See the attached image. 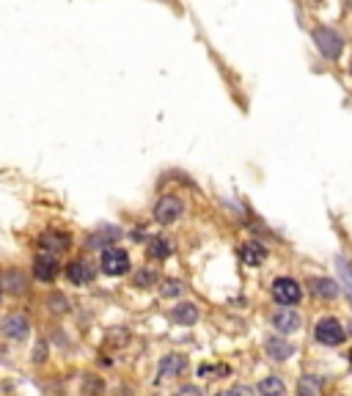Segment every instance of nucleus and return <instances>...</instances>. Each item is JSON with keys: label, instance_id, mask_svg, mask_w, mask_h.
Instances as JSON below:
<instances>
[{"label": "nucleus", "instance_id": "17", "mask_svg": "<svg viewBox=\"0 0 352 396\" xmlns=\"http://www.w3.org/2000/svg\"><path fill=\"white\" fill-rule=\"evenodd\" d=\"M118 237H121V232H118L116 226H102L97 234L88 237V248H102V251H105V248H110V243H116Z\"/></svg>", "mask_w": 352, "mask_h": 396}, {"label": "nucleus", "instance_id": "5", "mask_svg": "<svg viewBox=\"0 0 352 396\" xmlns=\"http://www.w3.org/2000/svg\"><path fill=\"white\" fill-rule=\"evenodd\" d=\"M273 297H275V303H281V306H297L300 303V297H303V286L294 281V278H275L273 281Z\"/></svg>", "mask_w": 352, "mask_h": 396}, {"label": "nucleus", "instance_id": "13", "mask_svg": "<svg viewBox=\"0 0 352 396\" xmlns=\"http://www.w3.org/2000/svg\"><path fill=\"white\" fill-rule=\"evenodd\" d=\"M28 330H31V322L23 314H12L3 319V336L14 338V341H23L28 336Z\"/></svg>", "mask_w": 352, "mask_h": 396}, {"label": "nucleus", "instance_id": "9", "mask_svg": "<svg viewBox=\"0 0 352 396\" xmlns=\"http://www.w3.org/2000/svg\"><path fill=\"white\" fill-rule=\"evenodd\" d=\"M240 259H242V264H248V267H262V264L267 262V248H264L259 240H248V243H242V248H240Z\"/></svg>", "mask_w": 352, "mask_h": 396}, {"label": "nucleus", "instance_id": "20", "mask_svg": "<svg viewBox=\"0 0 352 396\" xmlns=\"http://www.w3.org/2000/svg\"><path fill=\"white\" fill-rule=\"evenodd\" d=\"M259 393L262 396H286V385L281 377H264L259 382Z\"/></svg>", "mask_w": 352, "mask_h": 396}, {"label": "nucleus", "instance_id": "25", "mask_svg": "<svg viewBox=\"0 0 352 396\" xmlns=\"http://www.w3.org/2000/svg\"><path fill=\"white\" fill-rule=\"evenodd\" d=\"M176 396H204V393L196 385H185V388H179V393H176Z\"/></svg>", "mask_w": 352, "mask_h": 396}, {"label": "nucleus", "instance_id": "14", "mask_svg": "<svg viewBox=\"0 0 352 396\" xmlns=\"http://www.w3.org/2000/svg\"><path fill=\"white\" fill-rule=\"evenodd\" d=\"M264 349H267V355H270L273 360H289L292 352H294V344L286 341L284 336H270V338L264 341Z\"/></svg>", "mask_w": 352, "mask_h": 396}, {"label": "nucleus", "instance_id": "10", "mask_svg": "<svg viewBox=\"0 0 352 396\" xmlns=\"http://www.w3.org/2000/svg\"><path fill=\"white\" fill-rule=\"evenodd\" d=\"M0 292H12V295H25L28 292V278L20 270H3L0 273Z\"/></svg>", "mask_w": 352, "mask_h": 396}, {"label": "nucleus", "instance_id": "19", "mask_svg": "<svg viewBox=\"0 0 352 396\" xmlns=\"http://www.w3.org/2000/svg\"><path fill=\"white\" fill-rule=\"evenodd\" d=\"M322 393V380L314 374H303L297 380V396H319Z\"/></svg>", "mask_w": 352, "mask_h": 396}, {"label": "nucleus", "instance_id": "15", "mask_svg": "<svg viewBox=\"0 0 352 396\" xmlns=\"http://www.w3.org/2000/svg\"><path fill=\"white\" fill-rule=\"evenodd\" d=\"M171 319L176 325H196L199 322V306L196 303H179L176 308H171Z\"/></svg>", "mask_w": 352, "mask_h": 396}, {"label": "nucleus", "instance_id": "16", "mask_svg": "<svg viewBox=\"0 0 352 396\" xmlns=\"http://www.w3.org/2000/svg\"><path fill=\"white\" fill-rule=\"evenodd\" d=\"M311 292L316 297H322V300H336L338 292H341V286L333 278H311Z\"/></svg>", "mask_w": 352, "mask_h": 396}, {"label": "nucleus", "instance_id": "18", "mask_svg": "<svg viewBox=\"0 0 352 396\" xmlns=\"http://www.w3.org/2000/svg\"><path fill=\"white\" fill-rule=\"evenodd\" d=\"M146 253H149L151 259H157V262H165V259L173 253V245H171L168 237H151L149 245H146Z\"/></svg>", "mask_w": 352, "mask_h": 396}, {"label": "nucleus", "instance_id": "2", "mask_svg": "<svg viewBox=\"0 0 352 396\" xmlns=\"http://www.w3.org/2000/svg\"><path fill=\"white\" fill-rule=\"evenodd\" d=\"M314 338L325 347H338L347 341V330L344 325L336 319V317H322L316 325H314Z\"/></svg>", "mask_w": 352, "mask_h": 396}, {"label": "nucleus", "instance_id": "11", "mask_svg": "<svg viewBox=\"0 0 352 396\" xmlns=\"http://www.w3.org/2000/svg\"><path fill=\"white\" fill-rule=\"evenodd\" d=\"M69 245H72V237L64 234V232H45L39 237V248L47 251V253H64Z\"/></svg>", "mask_w": 352, "mask_h": 396}, {"label": "nucleus", "instance_id": "7", "mask_svg": "<svg viewBox=\"0 0 352 396\" xmlns=\"http://www.w3.org/2000/svg\"><path fill=\"white\" fill-rule=\"evenodd\" d=\"M300 325H303V317H300L294 308H281V311L273 314V327H275L278 333H284V336L297 333Z\"/></svg>", "mask_w": 352, "mask_h": 396}, {"label": "nucleus", "instance_id": "4", "mask_svg": "<svg viewBox=\"0 0 352 396\" xmlns=\"http://www.w3.org/2000/svg\"><path fill=\"white\" fill-rule=\"evenodd\" d=\"M185 212V204H182V198L179 195H162L160 201L154 204V221L168 226V223H176L182 218Z\"/></svg>", "mask_w": 352, "mask_h": 396}, {"label": "nucleus", "instance_id": "24", "mask_svg": "<svg viewBox=\"0 0 352 396\" xmlns=\"http://www.w3.org/2000/svg\"><path fill=\"white\" fill-rule=\"evenodd\" d=\"M218 396H251V388H245V385H237V388H231V391H221Z\"/></svg>", "mask_w": 352, "mask_h": 396}, {"label": "nucleus", "instance_id": "6", "mask_svg": "<svg viewBox=\"0 0 352 396\" xmlns=\"http://www.w3.org/2000/svg\"><path fill=\"white\" fill-rule=\"evenodd\" d=\"M61 273V264H58V253H47L42 251L36 259H34V278L36 281H45V284H53Z\"/></svg>", "mask_w": 352, "mask_h": 396}, {"label": "nucleus", "instance_id": "1", "mask_svg": "<svg viewBox=\"0 0 352 396\" xmlns=\"http://www.w3.org/2000/svg\"><path fill=\"white\" fill-rule=\"evenodd\" d=\"M314 45H316L319 55L327 58V61H336L344 53V36L336 28H327V25L314 28Z\"/></svg>", "mask_w": 352, "mask_h": 396}, {"label": "nucleus", "instance_id": "26", "mask_svg": "<svg viewBox=\"0 0 352 396\" xmlns=\"http://www.w3.org/2000/svg\"><path fill=\"white\" fill-rule=\"evenodd\" d=\"M349 363H352V355H349Z\"/></svg>", "mask_w": 352, "mask_h": 396}, {"label": "nucleus", "instance_id": "12", "mask_svg": "<svg viewBox=\"0 0 352 396\" xmlns=\"http://www.w3.org/2000/svg\"><path fill=\"white\" fill-rule=\"evenodd\" d=\"M185 369H188V358L179 355V352H171V355H165V358L160 360L157 374H160V377H176V374H182Z\"/></svg>", "mask_w": 352, "mask_h": 396}, {"label": "nucleus", "instance_id": "22", "mask_svg": "<svg viewBox=\"0 0 352 396\" xmlns=\"http://www.w3.org/2000/svg\"><path fill=\"white\" fill-rule=\"evenodd\" d=\"M47 306H50V311H58V314H64V311L69 308V303H66L64 295H50V297H47Z\"/></svg>", "mask_w": 352, "mask_h": 396}, {"label": "nucleus", "instance_id": "3", "mask_svg": "<svg viewBox=\"0 0 352 396\" xmlns=\"http://www.w3.org/2000/svg\"><path fill=\"white\" fill-rule=\"evenodd\" d=\"M99 267H102V273H108V275H127V273L132 270V262H129V253H127V251L110 245V248L102 251Z\"/></svg>", "mask_w": 352, "mask_h": 396}, {"label": "nucleus", "instance_id": "21", "mask_svg": "<svg viewBox=\"0 0 352 396\" xmlns=\"http://www.w3.org/2000/svg\"><path fill=\"white\" fill-rule=\"evenodd\" d=\"M157 281V273L154 270H140L138 275H135V286L138 289H146V286H151Z\"/></svg>", "mask_w": 352, "mask_h": 396}, {"label": "nucleus", "instance_id": "27", "mask_svg": "<svg viewBox=\"0 0 352 396\" xmlns=\"http://www.w3.org/2000/svg\"><path fill=\"white\" fill-rule=\"evenodd\" d=\"M0 297H3V292H0Z\"/></svg>", "mask_w": 352, "mask_h": 396}, {"label": "nucleus", "instance_id": "8", "mask_svg": "<svg viewBox=\"0 0 352 396\" xmlns=\"http://www.w3.org/2000/svg\"><path fill=\"white\" fill-rule=\"evenodd\" d=\"M94 275H97V270H94V264H91V262H86V259H75V262H69V264H66V278H69L72 284H77V286L91 284V281H94Z\"/></svg>", "mask_w": 352, "mask_h": 396}, {"label": "nucleus", "instance_id": "23", "mask_svg": "<svg viewBox=\"0 0 352 396\" xmlns=\"http://www.w3.org/2000/svg\"><path fill=\"white\" fill-rule=\"evenodd\" d=\"M162 295H165V297H176V295H182V284L176 281V278H168V281L162 284Z\"/></svg>", "mask_w": 352, "mask_h": 396}]
</instances>
